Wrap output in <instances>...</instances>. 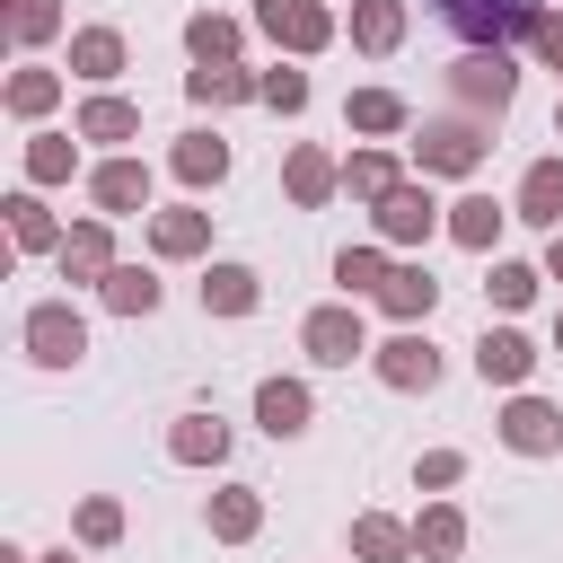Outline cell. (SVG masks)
I'll return each mask as SVG.
<instances>
[{"label": "cell", "mask_w": 563, "mask_h": 563, "mask_svg": "<svg viewBox=\"0 0 563 563\" xmlns=\"http://www.w3.org/2000/svg\"><path fill=\"white\" fill-rule=\"evenodd\" d=\"M431 9H440L475 53H501L510 35H537V26H545V0H431Z\"/></svg>", "instance_id": "6da1fadb"}, {"label": "cell", "mask_w": 563, "mask_h": 563, "mask_svg": "<svg viewBox=\"0 0 563 563\" xmlns=\"http://www.w3.org/2000/svg\"><path fill=\"white\" fill-rule=\"evenodd\" d=\"M255 18H264V35H273V44H290V53H317V44L334 35L317 0H255Z\"/></svg>", "instance_id": "7a4b0ae2"}, {"label": "cell", "mask_w": 563, "mask_h": 563, "mask_svg": "<svg viewBox=\"0 0 563 563\" xmlns=\"http://www.w3.org/2000/svg\"><path fill=\"white\" fill-rule=\"evenodd\" d=\"M422 167H440V176H466L475 158H484V123H422Z\"/></svg>", "instance_id": "3957f363"}, {"label": "cell", "mask_w": 563, "mask_h": 563, "mask_svg": "<svg viewBox=\"0 0 563 563\" xmlns=\"http://www.w3.org/2000/svg\"><path fill=\"white\" fill-rule=\"evenodd\" d=\"M26 343H35V361H53V369H62V361H79V352H88V325H79L62 299H44V308L26 317Z\"/></svg>", "instance_id": "277c9868"}, {"label": "cell", "mask_w": 563, "mask_h": 563, "mask_svg": "<svg viewBox=\"0 0 563 563\" xmlns=\"http://www.w3.org/2000/svg\"><path fill=\"white\" fill-rule=\"evenodd\" d=\"M510 88H519L510 53H466V62H457V97H466V106H493V114H501Z\"/></svg>", "instance_id": "5b68a950"}, {"label": "cell", "mask_w": 563, "mask_h": 563, "mask_svg": "<svg viewBox=\"0 0 563 563\" xmlns=\"http://www.w3.org/2000/svg\"><path fill=\"white\" fill-rule=\"evenodd\" d=\"M308 352H317L325 369H343L352 352H369V343H361V317H352V308H317V317H308Z\"/></svg>", "instance_id": "8992f818"}, {"label": "cell", "mask_w": 563, "mask_h": 563, "mask_svg": "<svg viewBox=\"0 0 563 563\" xmlns=\"http://www.w3.org/2000/svg\"><path fill=\"white\" fill-rule=\"evenodd\" d=\"M501 440H510V449H528V457H545V449L563 440V413H554V405H537V396H519V405L501 413Z\"/></svg>", "instance_id": "52a82bcc"}, {"label": "cell", "mask_w": 563, "mask_h": 563, "mask_svg": "<svg viewBox=\"0 0 563 563\" xmlns=\"http://www.w3.org/2000/svg\"><path fill=\"white\" fill-rule=\"evenodd\" d=\"M378 229H387L396 246L431 238V194H422V185H396V194H378Z\"/></svg>", "instance_id": "ba28073f"}, {"label": "cell", "mask_w": 563, "mask_h": 563, "mask_svg": "<svg viewBox=\"0 0 563 563\" xmlns=\"http://www.w3.org/2000/svg\"><path fill=\"white\" fill-rule=\"evenodd\" d=\"M378 378H387V387H431V378H440V361H431V343H422V334H396V343L378 352Z\"/></svg>", "instance_id": "9c48e42d"}, {"label": "cell", "mask_w": 563, "mask_h": 563, "mask_svg": "<svg viewBox=\"0 0 563 563\" xmlns=\"http://www.w3.org/2000/svg\"><path fill=\"white\" fill-rule=\"evenodd\" d=\"M255 413H264V431H273V440H290V431H308V387H299V378H264Z\"/></svg>", "instance_id": "30bf717a"}, {"label": "cell", "mask_w": 563, "mask_h": 563, "mask_svg": "<svg viewBox=\"0 0 563 563\" xmlns=\"http://www.w3.org/2000/svg\"><path fill=\"white\" fill-rule=\"evenodd\" d=\"M519 220H537V229L563 220V158H537V167H528V185H519Z\"/></svg>", "instance_id": "8fae6325"}, {"label": "cell", "mask_w": 563, "mask_h": 563, "mask_svg": "<svg viewBox=\"0 0 563 563\" xmlns=\"http://www.w3.org/2000/svg\"><path fill=\"white\" fill-rule=\"evenodd\" d=\"M202 308L246 317V308H255V273H246V264H211V273H202Z\"/></svg>", "instance_id": "7c38bea8"}, {"label": "cell", "mask_w": 563, "mask_h": 563, "mask_svg": "<svg viewBox=\"0 0 563 563\" xmlns=\"http://www.w3.org/2000/svg\"><path fill=\"white\" fill-rule=\"evenodd\" d=\"M528 361H537V352H528V334H510V325L475 343V369H484V378H501V387H510V378H528Z\"/></svg>", "instance_id": "4fadbf2b"}, {"label": "cell", "mask_w": 563, "mask_h": 563, "mask_svg": "<svg viewBox=\"0 0 563 563\" xmlns=\"http://www.w3.org/2000/svg\"><path fill=\"white\" fill-rule=\"evenodd\" d=\"M378 299H387V317H422V308H431V299H440V282H431V273H413V264H405V273H387V290H378Z\"/></svg>", "instance_id": "5bb4252c"}, {"label": "cell", "mask_w": 563, "mask_h": 563, "mask_svg": "<svg viewBox=\"0 0 563 563\" xmlns=\"http://www.w3.org/2000/svg\"><path fill=\"white\" fill-rule=\"evenodd\" d=\"M167 449H176V457H185V466H202V457H220V449H229V431H220V422H211V413H185V422H176V440H167Z\"/></svg>", "instance_id": "9a60e30c"}, {"label": "cell", "mask_w": 563, "mask_h": 563, "mask_svg": "<svg viewBox=\"0 0 563 563\" xmlns=\"http://www.w3.org/2000/svg\"><path fill=\"white\" fill-rule=\"evenodd\" d=\"M141 194H150V176H141L132 158H114V167H97V202H106V211H132Z\"/></svg>", "instance_id": "2e32d148"}, {"label": "cell", "mask_w": 563, "mask_h": 563, "mask_svg": "<svg viewBox=\"0 0 563 563\" xmlns=\"http://www.w3.org/2000/svg\"><path fill=\"white\" fill-rule=\"evenodd\" d=\"M352 35H361L369 53H387V44L405 35V9H396V0H361V18H352Z\"/></svg>", "instance_id": "e0dca14e"}, {"label": "cell", "mask_w": 563, "mask_h": 563, "mask_svg": "<svg viewBox=\"0 0 563 563\" xmlns=\"http://www.w3.org/2000/svg\"><path fill=\"white\" fill-rule=\"evenodd\" d=\"M70 62H79L88 79H114V70H123V35H106V26H97V35H79V44H70Z\"/></svg>", "instance_id": "ac0fdd59"}, {"label": "cell", "mask_w": 563, "mask_h": 563, "mask_svg": "<svg viewBox=\"0 0 563 563\" xmlns=\"http://www.w3.org/2000/svg\"><path fill=\"white\" fill-rule=\"evenodd\" d=\"M220 167H229V150H220V141H211V132H194V141H185V150H176V176H185V185H211V176H220Z\"/></svg>", "instance_id": "d6986e66"}, {"label": "cell", "mask_w": 563, "mask_h": 563, "mask_svg": "<svg viewBox=\"0 0 563 563\" xmlns=\"http://www.w3.org/2000/svg\"><path fill=\"white\" fill-rule=\"evenodd\" d=\"M150 238H158V255H194L202 246V211H158Z\"/></svg>", "instance_id": "ffe728a7"}, {"label": "cell", "mask_w": 563, "mask_h": 563, "mask_svg": "<svg viewBox=\"0 0 563 563\" xmlns=\"http://www.w3.org/2000/svg\"><path fill=\"white\" fill-rule=\"evenodd\" d=\"M352 123H361V132H396V123H405V97H387V88H361V97H352Z\"/></svg>", "instance_id": "44dd1931"}, {"label": "cell", "mask_w": 563, "mask_h": 563, "mask_svg": "<svg viewBox=\"0 0 563 563\" xmlns=\"http://www.w3.org/2000/svg\"><path fill=\"white\" fill-rule=\"evenodd\" d=\"M132 123H141V114H132V106H123V97H97V106H88V114H79V132H88V141H123V132H132Z\"/></svg>", "instance_id": "7402d4cb"}, {"label": "cell", "mask_w": 563, "mask_h": 563, "mask_svg": "<svg viewBox=\"0 0 563 563\" xmlns=\"http://www.w3.org/2000/svg\"><path fill=\"white\" fill-rule=\"evenodd\" d=\"M106 299H114V308H123V317H141V308H158V282H150V273H132V264H123V273H106Z\"/></svg>", "instance_id": "603a6c76"}, {"label": "cell", "mask_w": 563, "mask_h": 563, "mask_svg": "<svg viewBox=\"0 0 563 563\" xmlns=\"http://www.w3.org/2000/svg\"><path fill=\"white\" fill-rule=\"evenodd\" d=\"M413 545H422V554H457V545H466V519H457V510H422Z\"/></svg>", "instance_id": "cb8c5ba5"}, {"label": "cell", "mask_w": 563, "mask_h": 563, "mask_svg": "<svg viewBox=\"0 0 563 563\" xmlns=\"http://www.w3.org/2000/svg\"><path fill=\"white\" fill-rule=\"evenodd\" d=\"M194 97H202V106H229V97H264V79H238V70H194Z\"/></svg>", "instance_id": "d4e9b609"}, {"label": "cell", "mask_w": 563, "mask_h": 563, "mask_svg": "<svg viewBox=\"0 0 563 563\" xmlns=\"http://www.w3.org/2000/svg\"><path fill=\"white\" fill-rule=\"evenodd\" d=\"M290 194H299V202H325V194H334V167H325L317 150H299V158H290Z\"/></svg>", "instance_id": "484cf974"}, {"label": "cell", "mask_w": 563, "mask_h": 563, "mask_svg": "<svg viewBox=\"0 0 563 563\" xmlns=\"http://www.w3.org/2000/svg\"><path fill=\"white\" fill-rule=\"evenodd\" d=\"M352 545H361L369 563H396V554H405V528H396V519H361V528H352Z\"/></svg>", "instance_id": "4316f807"}, {"label": "cell", "mask_w": 563, "mask_h": 563, "mask_svg": "<svg viewBox=\"0 0 563 563\" xmlns=\"http://www.w3.org/2000/svg\"><path fill=\"white\" fill-rule=\"evenodd\" d=\"M185 44H194L202 62H229V44H238V26H229V18H194V26H185Z\"/></svg>", "instance_id": "83f0119b"}, {"label": "cell", "mask_w": 563, "mask_h": 563, "mask_svg": "<svg viewBox=\"0 0 563 563\" xmlns=\"http://www.w3.org/2000/svg\"><path fill=\"white\" fill-rule=\"evenodd\" d=\"M449 229H457L466 246H493V229H501V211H493V202L475 194V202H457V220H449Z\"/></svg>", "instance_id": "f1b7e54d"}, {"label": "cell", "mask_w": 563, "mask_h": 563, "mask_svg": "<svg viewBox=\"0 0 563 563\" xmlns=\"http://www.w3.org/2000/svg\"><path fill=\"white\" fill-rule=\"evenodd\" d=\"M62 273H106V229H70V246H62Z\"/></svg>", "instance_id": "f546056e"}, {"label": "cell", "mask_w": 563, "mask_h": 563, "mask_svg": "<svg viewBox=\"0 0 563 563\" xmlns=\"http://www.w3.org/2000/svg\"><path fill=\"white\" fill-rule=\"evenodd\" d=\"M334 282H343V290H387V273H378V255H369V246H343Z\"/></svg>", "instance_id": "4dcf8cb0"}, {"label": "cell", "mask_w": 563, "mask_h": 563, "mask_svg": "<svg viewBox=\"0 0 563 563\" xmlns=\"http://www.w3.org/2000/svg\"><path fill=\"white\" fill-rule=\"evenodd\" d=\"M9 220H18V246H53V220H44V202H35V194H18V202H9Z\"/></svg>", "instance_id": "1f68e13d"}, {"label": "cell", "mask_w": 563, "mask_h": 563, "mask_svg": "<svg viewBox=\"0 0 563 563\" xmlns=\"http://www.w3.org/2000/svg\"><path fill=\"white\" fill-rule=\"evenodd\" d=\"M484 290H493L501 308H528V290H537V273H528V264H493V282H484Z\"/></svg>", "instance_id": "d6a6232c"}, {"label": "cell", "mask_w": 563, "mask_h": 563, "mask_svg": "<svg viewBox=\"0 0 563 563\" xmlns=\"http://www.w3.org/2000/svg\"><path fill=\"white\" fill-rule=\"evenodd\" d=\"M211 528H220V537H246V528H255V493H220V501H211Z\"/></svg>", "instance_id": "836d02e7"}, {"label": "cell", "mask_w": 563, "mask_h": 563, "mask_svg": "<svg viewBox=\"0 0 563 563\" xmlns=\"http://www.w3.org/2000/svg\"><path fill=\"white\" fill-rule=\"evenodd\" d=\"M352 194H369V202H378V194H396V167H387L378 150H369V158H352Z\"/></svg>", "instance_id": "e575fe53"}, {"label": "cell", "mask_w": 563, "mask_h": 563, "mask_svg": "<svg viewBox=\"0 0 563 563\" xmlns=\"http://www.w3.org/2000/svg\"><path fill=\"white\" fill-rule=\"evenodd\" d=\"M264 106H282V114L308 106V79H299V70H264Z\"/></svg>", "instance_id": "d590c367"}, {"label": "cell", "mask_w": 563, "mask_h": 563, "mask_svg": "<svg viewBox=\"0 0 563 563\" xmlns=\"http://www.w3.org/2000/svg\"><path fill=\"white\" fill-rule=\"evenodd\" d=\"M9 97H18V114H44V106H53V70H18Z\"/></svg>", "instance_id": "8d00e7d4"}, {"label": "cell", "mask_w": 563, "mask_h": 563, "mask_svg": "<svg viewBox=\"0 0 563 563\" xmlns=\"http://www.w3.org/2000/svg\"><path fill=\"white\" fill-rule=\"evenodd\" d=\"M114 528H123V510H114V501H88V510H79V537H88V545H106Z\"/></svg>", "instance_id": "74e56055"}, {"label": "cell", "mask_w": 563, "mask_h": 563, "mask_svg": "<svg viewBox=\"0 0 563 563\" xmlns=\"http://www.w3.org/2000/svg\"><path fill=\"white\" fill-rule=\"evenodd\" d=\"M26 167H35V176H70V150H62V141H35V158H26Z\"/></svg>", "instance_id": "f35d334b"}, {"label": "cell", "mask_w": 563, "mask_h": 563, "mask_svg": "<svg viewBox=\"0 0 563 563\" xmlns=\"http://www.w3.org/2000/svg\"><path fill=\"white\" fill-rule=\"evenodd\" d=\"M18 35H53V0H18Z\"/></svg>", "instance_id": "ab89813d"}, {"label": "cell", "mask_w": 563, "mask_h": 563, "mask_svg": "<svg viewBox=\"0 0 563 563\" xmlns=\"http://www.w3.org/2000/svg\"><path fill=\"white\" fill-rule=\"evenodd\" d=\"M537 44H545V62L563 70V18H545V26H537Z\"/></svg>", "instance_id": "60d3db41"}, {"label": "cell", "mask_w": 563, "mask_h": 563, "mask_svg": "<svg viewBox=\"0 0 563 563\" xmlns=\"http://www.w3.org/2000/svg\"><path fill=\"white\" fill-rule=\"evenodd\" d=\"M545 264H554V282H563V238H554V255H545Z\"/></svg>", "instance_id": "b9f144b4"}, {"label": "cell", "mask_w": 563, "mask_h": 563, "mask_svg": "<svg viewBox=\"0 0 563 563\" xmlns=\"http://www.w3.org/2000/svg\"><path fill=\"white\" fill-rule=\"evenodd\" d=\"M53 563H70V554H53Z\"/></svg>", "instance_id": "7bdbcfd3"}, {"label": "cell", "mask_w": 563, "mask_h": 563, "mask_svg": "<svg viewBox=\"0 0 563 563\" xmlns=\"http://www.w3.org/2000/svg\"><path fill=\"white\" fill-rule=\"evenodd\" d=\"M554 343H563V325H554Z\"/></svg>", "instance_id": "ee69618b"}]
</instances>
